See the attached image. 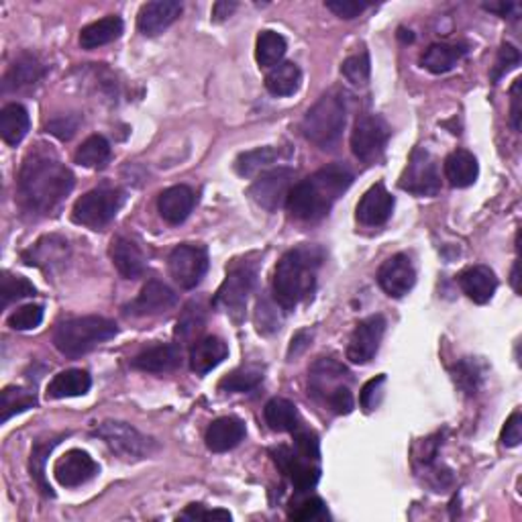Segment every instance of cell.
I'll return each mask as SVG.
<instances>
[{"instance_id": "8992f818", "label": "cell", "mask_w": 522, "mask_h": 522, "mask_svg": "<svg viewBox=\"0 0 522 522\" xmlns=\"http://www.w3.org/2000/svg\"><path fill=\"white\" fill-rule=\"evenodd\" d=\"M94 436H98L115 455L127 461H139L158 451V443L137 431L129 423L105 421L94 429Z\"/></svg>"}, {"instance_id": "be15d7a7", "label": "cell", "mask_w": 522, "mask_h": 522, "mask_svg": "<svg viewBox=\"0 0 522 522\" xmlns=\"http://www.w3.org/2000/svg\"><path fill=\"white\" fill-rule=\"evenodd\" d=\"M512 286L518 292V263H515V270H512Z\"/></svg>"}, {"instance_id": "7dc6e473", "label": "cell", "mask_w": 522, "mask_h": 522, "mask_svg": "<svg viewBox=\"0 0 522 522\" xmlns=\"http://www.w3.org/2000/svg\"><path fill=\"white\" fill-rule=\"evenodd\" d=\"M292 436H294V445H296L298 455L308 459V461H316L321 457L319 436H316L312 431L302 429V426L298 425L296 429L292 431Z\"/></svg>"}, {"instance_id": "db71d44e", "label": "cell", "mask_w": 522, "mask_h": 522, "mask_svg": "<svg viewBox=\"0 0 522 522\" xmlns=\"http://www.w3.org/2000/svg\"><path fill=\"white\" fill-rule=\"evenodd\" d=\"M500 441H502L504 447H517V445H520V441H522V415H520V410H515V413L508 416V421L502 429Z\"/></svg>"}, {"instance_id": "7c38bea8", "label": "cell", "mask_w": 522, "mask_h": 522, "mask_svg": "<svg viewBox=\"0 0 522 522\" xmlns=\"http://www.w3.org/2000/svg\"><path fill=\"white\" fill-rule=\"evenodd\" d=\"M294 184V169L290 168H271L261 172L250 188L253 202L263 210L273 212L288 200V194Z\"/></svg>"}, {"instance_id": "9f6ffc18", "label": "cell", "mask_w": 522, "mask_h": 522, "mask_svg": "<svg viewBox=\"0 0 522 522\" xmlns=\"http://www.w3.org/2000/svg\"><path fill=\"white\" fill-rule=\"evenodd\" d=\"M255 322H258V331L260 333H271L280 329V319L276 312V306H270L268 302L258 304V316H255Z\"/></svg>"}, {"instance_id": "6125c7cd", "label": "cell", "mask_w": 522, "mask_h": 522, "mask_svg": "<svg viewBox=\"0 0 522 522\" xmlns=\"http://www.w3.org/2000/svg\"><path fill=\"white\" fill-rule=\"evenodd\" d=\"M486 11H492V13H498L500 16H508L510 11H517L518 5L515 3H500V5H484Z\"/></svg>"}, {"instance_id": "ee69618b", "label": "cell", "mask_w": 522, "mask_h": 522, "mask_svg": "<svg viewBox=\"0 0 522 522\" xmlns=\"http://www.w3.org/2000/svg\"><path fill=\"white\" fill-rule=\"evenodd\" d=\"M33 294H36V286H33L27 278L5 273V278H3V306L5 308H8L16 301H23V298H29Z\"/></svg>"}, {"instance_id": "44dd1931", "label": "cell", "mask_w": 522, "mask_h": 522, "mask_svg": "<svg viewBox=\"0 0 522 522\" xmlns=\"http://www.w3.org/2000/svg\"><path fill=\"white\" fill-rule=\"evenodd\" d=\"M70 255V247L62 237L49 235L39 239V241L23 253V261L27 265H36V268L44 271H54L56 268H62Z\"/></svg>"}, {"instance_id": "681fc988", "label": "cell", "mask_w": 522, "mask_h": 522, "mask_svg": "<svg viewBox=\"0 0 522 522\" xmlns=\"http://www.w3.org/2000/svg\"><path fill=\"white\" fill-rule=\"evenodd\" d=\"M520 62V51L512 46V44H504L498 51V57H496V64H494V70H492V80L494 82H500V78L512 67L518 66Z\"/></svg>"}, {"instance_id": "f6af8a7d", "label": "cell", "mask_w": 522, "mask_h": 522, "mask_svg": "<svg viewBox=\"0 0 522 522\" xmlns=\"http://www.w3.org/2000/svg\"><path fill=\"white\" fill-rule=\"evenodd\" d=\"M41 321H44V306L27 304L16 308V311L8 316V327L15 331H31L37 329Z\"/></svg>"}, {"instance_id": "9c48e42d", "label": "cell", "mask_w": 522, "mask_h": 522, "mask_svg": "<svg viewBox=\"0 0 522 522\" xmlns=\"http://www.w3.org/2000/svg\"><path fill=\"white\" fill-rule=\"evenodd\" d=\"M390 135L392 129L384 117L380 115L359 117L353 127V133H351V149H353V156L359 161H363V164H374V161H378L382 158Z\"/></svg>"}, {"instance_id": "74e56055", "label": "cell", "mask_w": 522, "mask_h": 522, "mask_svg": "<svg viewBox=\"0 0 522 522\" xmlns=\"http://www.w3.org/2000/svg\"><path fill=\"white\" fill-rule=\"evenodd\" d=\"M110 158V143L102 135H92L76 151V164L84 168H102Z\"/></svg>"}, {"instance_id": "f546056e", "label": "cell", "mask_w": 522, "mask_h": 522, "mask_svg": "<svg viewBox=\"0 0 522 522\" xmlns=\"http://www.w3.org/2000/svg\"><path fill=\"white\" fill-rule=\"evenodd\" d=\"M467 54L464 44H435L425 51L421 64L433 74H447L455 67Z\"/></svg>"}, {"instance_id": "2e32d148", "label": "cell", "mask_w": 522, "mask_h": 522, "mask_svg": "<svg viewBox=\"0 0 522 522\" xmlns=\"http://www.w3.org/2000/svg\"><path fill=\"white\" fill-rule=\"evenodd\" d=\"M98 464L94 461L87 451L72 449L66 455L56 461L54 476L59 486L64 487H78L98 474Z\"/></svg>"}, {"instance_id": "7a4b0ae2", "label": "cell", "mask_w": 522, "mask_h": 522, "mask_svg": "<svg viewBox=\"0 0 522 522\" xmlns=\"http://www.w3.org/2000/svg\"><path fill=\"white\" fill-rule=\"evenodd\" d=\"M351 182H353V174L347 166L331 164L292 186L286 200V209L298 220H321L329 215L339 196L347 192Z\"/></svg>"}, {"instance_id": "9a60e30c", "label": "cell", "mask_w": 522, "mask_h": 522, "mask_svg": "<svg viewBox=\"0 0 522 522\" xmlns=\"http://www.w3.org/2000/svg\"><path fill=\"white\" fill-rule=\"evenodd\" d=\"M378 284L392 298L406 296L416 284V270L406 253H396L382 263Z\"/></svg>"}, {"instance_id": "8fae6325", "label": "cell", "mask_w": 522, "mask_h": 522, "mask_svg": "<svg viewBox=\"0 0 522 522\" xmlns=\"http://www.w3.org/2000/svg\"><path fill=\"white\" fill-rule=\"evenodd\" d=\"M169 273L186 290L196 288L209 270V251L202 245L182 243L169 253Z\"/></svg>"}, {"instance_id": "f907efd6", "label": "cell", "mask_w": 522, "mask_h": 522, "mask_svg": "<svg viewBox=\"0 0 522 522\" xmlns=\"http://www.w3.org/2000/svg\"><path fill=\"white\" fill-rule=\"evenodd\" d=\"M384 384H386V375H378V378H374L365 384L362 388V394H359V402H362V408L365 413H372V410L380 404L382 400V388Z\"/></svg>"}, {"instance_id": "e575fe53", "label": "cell", "mask_w": 522, "mask_h": 522, "mask_svg": "<svg viewBox=\"0 0 522 522\" xmlns=\"http://www.w3.org/2000/svg\"><path fill=\"white\" fill-rule=\"evenodd\" d=\"M301 82H302L301 67L292 62L278 64L276 67H271L268 76H265V88H268L273 97H290V94H294L301 88Z\"/></svg>"}, {"instance_id": "ffe728a7", "label": "cell", "mask_w": 522, "mask_h": 522, "mask_svg": "<svg viewBox=\"0 0 522 522\" xmlns=\"http://www.w3.org/2000/svg\"><path fill=\"white\" fill-rule=\"evenodd\" d=\"M394 196L386 190L384 184H375L363 194L357 204V220L365 227H380L386 222L394 212Z\"/></svg>"}, {"instance_id": "f1b7e54d", "label": "cell", "mask_w": 522, "mask_h": 522, "mask_svg": "<svg viewBox=\"0 0 522 522\" xmlns=\"http://www.w3.org/2000/svg\"><path fill=\"white\" fill-rule=\"evenodd\" d=\"M477 176H479V164L474 153L457 149L445 159V178L449 179V184L453 188H469L472 184H476Z\"/></svg>"}, {"instance_id": "5b68a950", "label": "cell", "mask_w": 522, "mask_h": 522, "mask_svg": "<svg viewBox=\"0 0 522 522\" xmlns=\"http://www.w3.org/2000/svg\"><path fill=\"white\" fill-rule=\"evenodd\" d=\"M347 108L345 100L337 92L322 94L314 105L306 110L302 118V135L308 141L319 145L321 149H329L339 141L345 129Z\"/></svg>"}, {"instance_id": "d6a6232c", "label": "cell", "mask_w": 522, "mask_h": 522, "mask_svg": "<svg viewBox=\"0 0 522 522\" xmlns=\"http://www.w3.org/2000/svg\"><path fill=\"white\" fill-rule=\"evenodd\" d=\"M123 36V21L118 16H105L97 23L84 27L80 33L82 49H97L107 44H113L115 39Z\"/></svg>"}, {"instance_id": "cb8c5ba5", "label": "cell", "mask_w": 522, "mask_h": 522, "mask_svg": "<svg viewBox=\"0 0 522 522\" xmlns=\"http://www.w3.org/2000/svg\"><path fill=\"white\" fill-rule=\"evenodd\" d=\"M245 439V425L237 416H220L212 421L207 429V447L212 453H225L235 449L239 443Z\"/></svg>"}, {"instance_id": "d6986e66", "label": "cell", "mask_w": 522, "mask_h": 522, "mask_svg": "<svg viewBox=\"0 0 522 522\" xmlns=\"http://www.w3.org/2000/svg\"><path fill=\"white\" fill-rule=\"evenodd\" d=\"M349 372L335 359L321 357L319 362H314L311 372H308V390L314 398L327 400L333 390L343 386Z\"/></svg>"}, {"instance_id": "c3c4849f", "label": "cell", "mask_w": 522, "mask_h": 522, "mask_svg": "<svg viewBox=\"0 0 522 522\" xmlns=\"http://www.w3.org/2000/svg\"><path fill=\"white\" fill-rule=\"evenodd\" d=\"M455 382L467 394H474L479 386V382H482V372H479L477 363L472 362V359L459 362V365H455Z\"/></svg>"}, {"instance_id": "836d02e7", "label": "cell", "mask_w": 522, "mask_h": 522, "mask_svg": "<svg viewBox=\"0 0 522 522\" xmlns=\"http://www.w3.org/2000/svg\"><path fill=\"white\" fill-rule=\"evenodd\" d=\"M263 416L270 429L276 433H292L301 425V416H298L294 402L286 398H271L263 408Z\"/></svg>"}, {"instance_id": "6f0895ef", "label": "cell", "mask_w": 522, "mask_h": 522, "mask_svg": "<svg viewBox=\"0 0 522 522\" xmlns=\"http://www.w3.org/2000/svg\"><path fill=\"white\" fill-rule=\"evenodd\" d=\"M202 504H190L182 518H194V520H230L227 510H202Z\"/></svg>"}, {"instance_id": "ba28073f", "label": "cell", "mask_w": 522, "mask_h": 522, "mask_svg": "<svg viewBox=\"0 0 522 522\" xmlns=\"http://www.w3.org/2000/svg\"><path fill=\"white\" fill-rule=\"evenodd\" d=\"M255 265L250 261H235L227 271V278L222 281L219 292L215 296V304L220 308L229 319H233L235 322H241L245 314V304L250 292L255 284Z\"/></svg>"}, {"instance_id": "52a82bcc", "label": "cell", "mask_w": 522, "mask_h": 522, "mask_svg": "<svg viewBox=\"0 0 522 522\" xmlns=\"http://www.w3.org/2000/svg\"><path fill=\"white\" fill-rule=\"evenodd\" d=\"M123 202L125 192L118 190V188H94V190L87 192L82 199L76 200L72 219L76 225L98 230L107 227L108 222L117 217Z\"/></svg>"}, {"instance_id": "8d00e7d4", "label": "cell", "mask_w": 522, "mask_h": 522, "mask_svg": "<svg viewBox=\"0 0 522 522\" xmlns=\"http://www.w3.org/2000/svg\"><path fill=\"white\" fill-rule=\"evenodd\" d=\"M280 158V151L273 148H258L251 151H245L235 161V169L239 176L251 178L260 172H265L273 161Z\"/></svg>"}, {"instance_id": "11a10c76", "label": "cell", "mask_w": 522, "mask_h": 522, "mask_svg": "<svg viewBox=\"0 0 522 522\" xmlns=\"http://www.w3.org/2000/svg\"><path fill=\"white\" fill-rule=\"evenodd\" d=\"M78 125H80V118L78 117H59V118H54L47 125V131L51 135H56L57 139H62V141H67V139H72V137L76 135V131H78Z\"/></svg>"}, {"instance_id": "f35d334b", "label": "cell", "mask_w": 522, "mask_h": 522, "mask_svg": "<svg viewBox=\"0 0 522 522\" xmlns=\"http://www.w3.org/2000/svg\"><path fill=\"white\" fill-rule=\"evenodd\" d=\"M207 324V314L204 308L199 302H192L184 308V312L179 314L176 324V339L179 341H192L196 335H200V331Z\"/></svg>"}, {"instance_id": "d4e9b609", "label": "cell", "mask_w": 522, "mask_h": 522, "mask_svg": "<svg viewBox=\"0 0 522 522\" xmlns=\"http://www.w3.org/2000/svg\"><path fill=\"white\" fill-rule=\"evenodd\" d=\"M110 258H113L118 273L127 280H137L143 276L145 265H148V260H145L139 245L127 237L113 239V243H110Z\"/></svg>"}, {"instance_id": "b9f144b4", "label": "cell", "mask_w": 522, "mask_h": 522, "mask_svg": "<svg viewBox=\"0 0 522 522\" xmlns=\"http://www.w3.org/2000/svg\"><path fill=\"white\" fill-rule=\"evenodd\" d=\"M57 443H59L57 439L39 441L36 447H33V453H31V472H33L31 476L36 477V482L39 484L41 492H44L46 496H54L49 484L46 482V459H47L49 453L54 451V447H56Z\"/></svg>"}, {"instance_id": "3957f363", "label": "cell", "mask_w": 522, "mask_h": 522, "mask_svg": "<svg viewBox=\"0 0 522 522\" xmlns=\"http://www.w3.org/2000/svg\"><path fill=\"white\" fill-rule=\"evenodd\" d=\"M322 250L314 245L296 247L276 265L273 273V301L284 311L294 308L314 292L316 271L322 263Z\"/></svg>"}, {"instance_id": "603a6c76", "label": "cell", "mask_w": 522, "mask_h": 522, "mask_svg": "<svg viewBox=\"0 0 522 522\" xmlns=\"http://www.w3.org/2000/svg\"><path fill=\"white\" fill-rule=\"evenodd\" d=\"M196 196L192 192V188L188 186H172L159 194L158 199V210L164 220H168L169 225H179L184 222L194 209Z\"/></svg>"}, {"instance_id": "816d5d0a", "label": "cell", "mask_w": 522, "mask_h": 522, "mask_svg": "<svg viewBox=\"0 0 522 522\" xmlns=\"http://www.w3.org/2000/svg\"><path fill=\"white\" fill-rule=\"evenodd\" d=\"M324 6L331 13L341 16V19H355V16L362 15L370 6V3H363V0H327Z\"/></svg>"}, {"instance_id": "d590c367", "label": "cell", "mask_w": 522, "mask_h": 522, "mask_svg": "<svg viewBox=\"0 0 522 522\" xmlns=\"http://www.w3.org/2000/svg\"><path fill=\"white\" fill-rule=\"evenodd\" d=\"M286 39L276 31H261L255 46V57L261 67H276L286 56Z\"/></svg>"}, {"instance_id": "ac0fdd59", "label": "cell", "mask_w": 522, "mask_h": 522, "mask_svg": "<svg viewBox=\"0 0 522 522\" xmlns=\"http://www.w3.org/2000/svg\"><path fill=\"white\" fill-rule=\"evenodd\" d=\"M179 15H182V3H178V0H156V3L141 6L139 16H137V27L143 36H159L169 25L178 21Z\"/></svg>"}, {"instance_id": "e0dca14e", "label": "cell", "mask_w": 522, "mask_h": 522, "mask_svg": "<svg viewBox=\"0 0 522 522\" xmlns=\"http://www.w3.org/2000/svg\"><path fill=\"white\" fill-rule=\"evenodd\" d=\"M178 304V294L172 288L166 286L164 281L151 280L143 286L139 296L127 306V312H131L135 316H153L168 312L169 308H174Z\"/></svg>"}, {"instance_id": "94428289", "label": "cell", "mask_w": 522, "mask_h": 522, "mask_svg": "<svg viewBox=\"0 0 522 522\" xmlns=\"http://www.w3.org/2000/svg\"><path fill=\"white\" fill-rule=\"evenodd\" d=\"M308 343H311V333H306V331H301L298 335L292 339V345H290V351H288V355L290 357H296L298 353H302V351L308 347Z\"/></svg>"}, {"instance_id": "7402d4cb", "label": "cell", "mask_w": 522, "mask_h": 522, "mask_svg": "<svg viewBox=\"0 0 522 522\" xmlns=\"http://www.w3.org/2000/svg\"><path fill=\"white\" fill-rule=\"evenodd\" d=\"M459 286L476 304H486L492 301L498 288V278L487 265H472L459 273Z\"/></svg>"}, {"instance_id": "bcb514c9", "label": "cell", "mask_w": 522, "mask_h": 522, "mask_svg": "<svg viewBox=\"0 0 522 522\" xmlns=\"http://www.w3.org/2000/svg\"><path fill=\"white\" fill-rule=\"evenodd\" d=\"M290 518L296 522L324 520V518H329V512L321 498H306L302 502H298L296 508L290 510Z\"/></svg>"}, {"instance_id": "6da1fadb", "label": "cell", "mask_w": 522, "mask_h": 522, "mask_svg": "<svg viewBox=\"0 0 522 522\" xmlns=\"http://www.w3.org/2000/svg\"><path fill=\"white\" fill-rule=\"evenodd\" d=\"M74 188V174L47 151H33L23 161L16 192L25 210L47 215L62 204Z\"/></svg>"}, {"instance_id": "60d3db41", "label": "cell", "mask_w": 522, "mask_h": 522, "mask_svg": "<svg viewBox=\"0 0 522 522\" xmlns=\"http://www.w3.org/2000/svg\"><path fill=\"white\" fill-rule=\"evenodd\" d=\"M37 404L36 394L25 388H5L3 392V423H8L15 415H21Z\"/></svg>"}, {"instance_id": "4fadbf2b", "label": "cell", "mask_w": 522, "mask_h": 522, "mask_svg": "<svg viewBox=\"0 0 522 522\" xmlns=\"http://www.w3.org/2000/svg\"><path fill=\"white\" fill-rule=\"evenodd\" d=\"M386 333V319L382 314H372L367 319L359 321L357 327L351 333L347 345V359L355 365H363L372 362L378 353L380 343Z\"/></svg>"}, {"instance_id": "680465c9", "label": "cell", "mask_w": 522, "mask_h": 522, "mask_svg": "<svg viewBox=\"0 0 522 522\" xmlns=\"http://www.w3.org/2000/svg\"><path fill=\"white\" fill-rule=\"evenodd\" d=\"M520 78L515 80V84H512V107H510V125H512V129L518 131L520 129Z\"/></svg>"}, {"instance_id": "4dcf8cb0", "label": "cell", "mask_w": 522, "mask_h": 522, "mask_svg": "<svg viewBox=\"0 0 522 522\" xmlns=\"http://www.w3.org/2000/svg\"><path fill=\"white\" fill-rule=\"evenodd\" d=\"M31 118L27 108L11 102L0 110V137L6 145H19L29 133Z\"/></svg>"}, {"instance_id": "277c9868", "label": "cell", "mask_w": 522, "mask_h": 522, "mask_svg": "<svg viewBox=\"0 0 522 522\" xmlns=\"http://www.w3.org/2000/svg\"><path fill=\"white\" fill-rule=\"evenodd\" d=\"M118 333L117 322L105 316H78L59 324L54 335V343L59 353L66 357H80L90 353L100 343L113 339Z\"/></svg>"}, {"instance_id": "83f0119b", "label": "cell", "mask_w": 522, "mask_h": 522, "mask_svg": "<svg viewBox=\"0 0 522 522\" xmlns=\"http://www.w3.org/2000/svg\"><path fill=\"white\" fill-rule=\"evenodd\" d=\"M229 355V347L220 337H204L196 341L190 349V367L196 374H209L222 363Z\"/></svg>"}, {"instance_id": "ab89813d", "label": "cell", "mask_w": 522, "mask_h": 522, "mask_svg": "<svg viewBox=\"0 0 522 522\" xmlns=\"http://www.w3.org/2000/svg\"><path fill=\"white\" fill-rule=\"evenodd\" d=\"M263 382V370L261 367H241V370L233 372L227 378H222L219 388L222 392H250L255 390Z\"/></svg>"}, {"instance_id": "5bb4252c", "label": "cell", "mask_w": 522, "mask_h": 522, "mask_svg": "<svg viewBox=\"0 0 522 522\" xmlns=\"http://www.w3.org/2000/svg\"><path fill=\"white\" fill-rule=\"evenodd\" d=\"M271 459L273 464L278 466V469L284 474L292 486L296 487V492H308L319 484L321 479V469L311 466V461L298 455V451H292L290 447H280L271 449Z\"/></svg>"}, {"instance_id": "1f68e13d", "label": "cell", "mask_w": 522, "mask_h": 522, "mask_svg": "<svg viewBox=\"0 0 522 522\" xmlns=\"http://www.w3.org/2000/svg\"><path fill=\"white\" fill-rule=\"evenodd\" d=\"M92 386V380L88 372L84 370H67L57 374L47 386V398L62 400V398H74L88 394Z\"/></svg>"}, {"instance_id": "7bdbcfd3", "label": "cell", "mask_w": 522, "mask_h": 522, "mask_svg": "<svg viewBox=\"0 0 522 522\" xmlns=\"http://www.w3.org/2000/svg\"><path fill=\"white\" fill-rule=\"evenodd\" d=\"M341 74H343L345 80L353 84V87H363V84H367V80H370V74H372L370 54H367V51H362V54L347 57L343 66H341Z\"/></svg>"}, {"instance_id": "4316f807", "label": "cell", "mask_w": 522, "mask_h": 522, "mask_svg": "<svg viewBox=\"0 0 522 522\" xmlns=\"http://www.w3.org/2000/svg\"><path fill=\"white\" fill-rule=\"evenodd\" d=\"M179 362H182V351L176 345H153L133 359V367L148 374H166L176 370Z\"/></svg>"}, {"instance_id": "484cf974", "label": "cell", "mask_w": 522, "mask_h": 522, "mask_svg": "<svg viewBox=\"0 0 522 522\" xmlns=\"http://www.w3.org/2000/svg\"><path fill=\"white\" fill-rule=\"evenodd\" d=\"M46 67L36 56L23 54L15 59V64L8 67L5 76L3 88L5 92H16L36 87V84L44 78Z\"/></svg>"}, {"instance_id": "f5cc1de1", "label": "cell", "mask_w": 522, "mask_h": 522, "mask_svg": "<svg viewBox=\"0 0 522 522\" xmlns=\"http://www.w3.org/2000/svg\"><path fill=\"white\" fill-rule=\"evenodd\" d=\"M324 402H327L329 408L335 415H349L351 410H353V394H351L347 384H343V386H339L337 390H333L331 396Z\"/></svg>"}, {"instance_id": "30bf717a", "label": "cell", "mask_w": 522, "mask_h": 522, "mask_svg": "<svg viewBox=\"0 0 522 522\" xmlns=\"http://www.w3.org/2000/svg\"><path fill=\"white\" fill-rule=\"evenodd\" d=\"M400 188L415 196H435L441 190L439 166L425 148L413 151L404 174L400 178Z\"/></svg>"}, {"instance_id": "91938a15", "label": "cell", "mask_w": 522, "mask_h": 522, "mask_svg": "<svg viewBox=\"0 0 522 522\" xmlns=\"http://www.w3.org/2000/svg\"><path fill=\"white\" fill-rule=\"evenodd\" d=\"M237 11V3H229V0H220L215 6H212V21H225L230 15Z\"/></svg>"}]
</instances>
